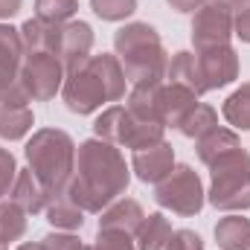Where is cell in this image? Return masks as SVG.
<instances>
[{
    "label": "cell",
    "instance_id": "obj_1",
    "mask_svg": "<svg viewBox=\"0 0 250 250\" xmlns=\"http://www.w3.org/2000/svg\"><path fill=\"white\" fill-rule=\"evenodd\" d=\"M131 184V172L125 166L120 146L105 143L99 137L79 143L76 148V172L67 187V198L84 212H102L117 198H123Z\"/></svg>",
    "mask_w": 250,
    "mask_h": 250
},
{
    "label": "cell",
    "instance_id": "obj_2",
    "mask_svg": "<svg viewBox=\"0 0 250 250\" xmlns=\"http://www.w3.org/2000/svg\"><path fill=\"white\" fill-rule=\"evenodd\" d=\"M125 87H128V79H125V70L117 59V53L114 56L99 53L67 73L62 96L67 111L87 117V114H96L108 102L125 99Z\"/></svg>",
    "mask_w": 250,
    "mask_h": 250
},
{
    "label": "cell",
    "instance_id": "obj_3",
    "mask_svg": "<svg viewBox=\"0 0 250 250\" xmlns=\"http://www.w3.org/2000/svg\"><path fill=\"white\" fill-rule=\"evenodd\" d=\"M114 50L125 70L131 87H148L166 82L169 53L160 41V32L146 21H131L117 29Z\"/></svg>",
    "mask_w": 250,
    "mask_h": 250
},
{
    "label": "cell",
    "instance_id": "obj_4",
    "mask_svg": "<svg viewBox=\"0 0 250 250\" xmlns=\"http://www.w3.org/2000/svg\"><path fill=\"white\" fill-rule=\"evenodd\" d=\"M26 166L47 189L50 201L62 198L76 172V143L62 128H38L26 140Z\"/></svg>",
    "mask_w": 250,
    "mask_h": 250
},
{
    "label": "cell",
    "instance_id": "obj_5",
    "mask_svg": "<svg viewBox=\"0 0 250 250\" xmlns=\"http://www.w3.org/2000/svg\"><path fill=\"white\" fill-rule=\"evenodd\" d=\"M207 201L221 212L250 209V154L242 146L209 163Z\"/></svg>",
    "mask_w": 250,
    "mask_h": 250
},
{
    "label": "cell",
    "instance_id": "obj_6",
    "mask_svg": "<svg viewBox=\"0 0 250 250\" xmlns=\"http://www.w3.org/2000/svg\"><path fill=\"white\" fill-rule=\"evenodd\" d=\"M163 131H166V125L143 123V120L131 117V111L125 105H108L93 120V134L99 140L114 143V146H125L131 151H140V148L163 143Z\"/></svg>",
    "mask_w": 250,
    "mask_h": 250
},
{
    "label": "cell",
    "instance_id": "obj_7",
    "mask_svg": "<svg viewBox=\"0 0 250 250\" xmlns=\"http://www.w3.org/2000/svg\"><path fill=\"white\" fill-rule=\"evenodd\" d=\"M154 201L181 218H195L204 209L207 192H204L198 172L187 163H178L160 184H154Z\"/></svg>",
    "mask_w": 250,
    "mask_h": 250
},
{
    "label": "cell",
    "instance_id": "obj_8",
    "mask_svg": "<svg viewBox=\"0 0 250 250\" xmlns=\"http://www.w3.org/2000/svg\"><path fill=\"white\" fill-rule=\"evenodd\" d=\"M67 70L59 56L53 53H26V59L21 64V87L26 90V96L32 102H50L56 99V93L64 87Z\"/></svg>",
    "mask_w": 250,
    "mask_h": 250
},
{
    "label": "cell",
    "instance_id": "obj_9",
    "mask_svg": "<svg viewBox=\"0 0 250 250\" xmlns=\"http://www.w3.org/2000/svg\"><path fill=\"white\" fill-rule=\"evenodd\" d=\"M233 38V12L215 0H209L207 6H201L192 18V44L195 50H207V47H221L230 44Z\"/></svg>",
    "mask_w": 250,
    "mask_h": 250
},
{
    "label": "cell",
    "instance_id": "obj_10",
    "mask_svg": "<svg viewBox=\"0 0 250 250\" xmlns=\"http://www.w3.org/2000/svg\"><path fill=\"white\" fill-rule=\"evenodd\" d=\"M29 96L26 90L18 84L0 90V137L3 140H23L32 125H35V117H32V108H29Z\"/></svg>",
    "mask_w": 250,
    "mask_h": 250
},
{
    "label": "cell",
    "instance_id": "obj_11",
    "mask_svg": "<svg viewBox=\"0 0 250 250\" xmlns=\"http://www.w3.org/2000/svg\"><path fill=\"white\" fill-rule=\"evenodd\" d=\"M195 59H198V70H201V79H204L207 90L227 87L239 79V56L230 44L195 50Z\"/></svg>",
    "mask_w": 250,
    "mask_h": 250
},
{
    "label": "cell",
    "instance_id": "obj_12",
    "mask_svg": "<svg viewBox=\"0 0 250 250\" xmlns=\"http://www.w3.org/2000/svg\"><path fill=\"white\" fill-rule=\"evenodd\" d=\"M93 50V29L84 21H67L62 23V35H59V59H62L64 70H76L79 64H84L90 59Z\"/></svg>",
    "mask_w": 250,
    "mask_h": 250
},
{
    "label": "cell",
    "instance_id": "obj_13",
    "mask_svg": "<svg viewBox=\"0 0 250 250\" xmlns=\"http://www.w3.org/2000/svg\"><path fill=\"white\" fill-rule=\"evenodd\" d=\"M131 169L143 184H160L172 169H175V148L163 140L157 146L140 148L131 157Z\"/></svg>",
    "mask_w": 250,
    "mask_h": 250
},
{
    "label": "cell",
    "instance_id": "obj_14",
    "mask_svg": "<svg viewBox=\"0 0 250 250\" xmlns=\"http://www.w3.org/2000/svg\"><path fill=\"white\" fill-rule=\"evenodd\" d=\"M23 59H26V47H23L21 29L0 23V90L18 84Z\"/></svg>",
    "mask_w": 250,
    "mask_h": 250
},
{
    "label": "cell",
    "instance_id": "obj_15",
    "mask_svg": "<svg viewBox=\"0 0 250 250\" xmlns=\"http://www.w3.org/2000/svg\"><path fill=\"white\" fill-rule=\"evenodd\" d=\"M195 105H198V96L192 90L172 82L160 84V123L166 128H181V123L195 111Z\"/></svg>",
    "mask_w": 250,
    "mask_h": 250
},
{
    "label": "cell",
    "instance_id": "obj_16",
    "mask_svg": "<svg viewBox=\"0 0 250 250\" xmlns=\"http://www.w3.org/2000/svg\"><path fill=\"white\" fill-rule=\"evenodd\" d=\"M146 218V209L134 198H117L111 207L99 212V230H120L128 236H137L140 224Z\"/></svg>",
    "mask_w": 250,
    "mask_h": 250
},
{
    "label": "cell",
    "instance_id": "obj_17",
    "mask_svg": "<svg viewBox=\"0 0 250 250\" xmlns=\"http://www.w3.org/2000/svg\"><path fill=\"white\" fill-rule=\"evenodd\" d=\"M9 201H15L26 215H38V212L47 209L50 195L41 187V181L32 175V169L26 166V169H18V178H15V187L9 192Z\"/></svg>",
    "mask_w": 250,
    "mask_h": 250
},
{
    "label": "cell",
    "instance_id": "obj_18",
    "mask_svg": "<svg viewBox=\"0 0 250 250\" xmlns=\"http://www.w3.org/2000/svg\"><path fill=\"white\" fill-rule=\"evenodd\" d=\"M59 35H62V23H47L41 18H29L21 26V38L26 53H59Z\"/></svg>",
    "mask_w": 250,
    "mask_h": 250
},
{
    "label": "cell",
    "instance_id": "obj_19",
    "mask_svg": "<svg viewBox=\"0 0 250 250\" xmlns=\"http://www.w3.org/2000/svg\"><path fill=\"white\" fill-rule=\"evenodd\" d=\"M166 82L187 87L195 96H204V93H207L204 79H201V70H198V59H195V53H189V50H181V53H175V56L169 59Z\"/></svg>",
    "mask_w": 250,
    "mask_h": 250
},
{
    "label": "cell",
    "instance_id": "obj_20",
    "mask_svg": "<svg viewBox=\"0 0 250 250\" xmlns=\"http://www.w3.org/2000/svg\"><path fill=\"white\" fill-rule=\"evenodd\" d=\"M239 146H242V143H239V134L230 131V128H221V125H215V128L207 131L201 140H195L198 160H201L204 166H209L212 160H218L221 154H227V151H233V148H239Z\"/></svg>",
    "mask_w": 250,
    "mask_h": 250
},
{
    "label": "cell",
    "instance_id": "obj_21",
    "mask_svg": "<svg viewBox=\"0 0 250 250\" xmlns=\"http://www.w3.org/2000/svg\"><path fill=\"white\" fill-rule=\"evenodd\" d=\"M215 245L221 250H250V218L245 215H224L215 224Z\"/></svg>",
    "mask_w": 250,
    "mask_h": 250
},
{
    "label": "cell",
    "instance_id": "obj_22",
    "mask_svg": "<svg viewBox=\"0 0 250 250\" xmlns=\"http://www.w3.org/2000/svg\"><path fill=\"white\" fill-rule=\"evenodd\" d=\"M172 221L163 212H151L143 218L137 230V250H166V242L172 239Z\"/></svg>",
    "mask_w": 250,
    "mask_h": 250
},
{
    "label": "cell",
    "instance_id": "obj_23",
    "mask_svg": "<svg viewBox=\"0 0 250 250\" xmlns=\"http://www.w3.org/2000/svg\"><path fill=\"white\" fill-rule=\"evenodd\" d=\"M47 221L56 227V230H82V224H84V209H79L67 195L62 198H53L50 204H47Z\"/></svg>",
    "mask_w": 250,
    "mask_h": 250
},
{
    "label": "cell",
    "instance_id": "obj_24",
    "mask_svg": "<svg viewBox=\"0 0 250 250\" xmlns=\"http://www.w3.org/2000/svg\"><path fill=\"white\" fill-rule=\"evenodd\" d=\"M224 120L233 125L236 131H250V82H245L242 87H236L221 108Z\"/></svg>",
    "mask_w": 250,
    "mask_h": 250
},
{
    "label": "cell",
    "instance_id": "obj_25",
    "mask_svg": "<svg viewBox=\"0 0 250 250\" xmlns=\"http://www.w3.org/2000/svg\"><path fill=\"white\" fill-rule=\"evenodd\" d=\"M29 221H26V212L15 204V201H3L0 204V242L3 245H12L18 239H23Z\"/></svg>",
    "mask_w": 250,
    "mask_h": 250
},
{
    "label": "cell",
    "instance_id": "obj_26",
    "mask_svg": "<svg viewBox=\"0 0 250 250\" xmlns=\"http://www.w3.org/2000/svg\"><path fill=\"white\" fill-rule=\"evenodd\" d=\"M218 125V114H215V108H209V105H204V102H198L195 105V111L189 114L187 120L181 123V134L189 137V140H201L207 131H212Z\"/></svg>",
    "mask_w": 250,
    "mask_h": 250
},
{
    "label": "cell",
    "instance_id": "obj_27",
    "mask_svg": "<svg viewBox=\"0 0 250 250\" xmlns=\"http://www.w3.org/2000/svg\"><path fill=\"white\" fill-rule=\"evenodd\" d=\"M79 0H35V18L47 23H67L73 21Z\"/></svg>",
    "mask_w": 250,
    "mask_h": 250
},
{
    "label": "cell",
    "instance_id": "obj_28",
    "mask_svg": "<svg viewBox=\"0 0 250 250\" xmlns=\"http://www.w3.org/2000/svg\"><path fill=\"white\" fill-rule=\"evenodd\" d=\"M90 9L96 18L117 23V21H125L137 12V0H90Z\"/></svg>",
    "mask_w": 250,
    "mask_h": 250
},
{
    "label": "cell",
    "instance_id": "obj_29",
    "mask_svg": "<svg viewBox=\"0 0 250 250\" xmlns=\"http://www.w3.org/2000/svg\"><path fill=\"white\" fill-rule=\"evenodd\" d=\"M93 250H137V245L131 242L128 233H120V230H99Z\"/></svg>",
    "mask_w": 250,
    "mask_h": 250
},
{
    "label": "cell",
    "instance_id": "obj_30",
    "mask_svg": "<svg viewBox=\"0 0 250 250\" xmlns=\"http://www.w3.org/2000/svg\"><path fill=\"white\" fill-rule=\"evenodd\" d=\"M15 178H18V163H15V154L9 148H0V201L12 192L15 187Z\"/></svg>",
    "mask_w": 250,
    "mask_h": 250
},
{
    "label": "cell",
    "instance_id": "obj_31",
    "mask_svg": "<svg viewBox=\"0 0 250 250\" xmlns=\"http://www.w3.org/2000/svg\"><path fill=\"white\" fill-rule=\"evenodd\" d=\"M82 239L79 236H73V233H50V236H44L41 239V250H82Z\"/></svg>",
    "mask_w": 250,
    "mask_h": 250
},
{
    "label": "cell",
    "instance_id": "obj_32",
    "mask_svg": "<svg viewBox=\"0 0 250 250\" xmlns=\"http://www.w3.org/2000/svg\"><path fill=\"white\" fill-rule=\"evenodd\" d=\"M166 250H204V239L195 230H175L166 242Z\"/></svg>",
    "mask_w": 250,
    "mask_h": 250
},
{
    "label": "cell",
    "instance_id": "obj_33",
    "mask_svg": "<svg viewBox=\"0 0 250 250\" xmlns=\"http://www.w3.org/2000/svg\"><path fill=\"white\" fill-rule=\"evenodd\" d=\"M233 35L242 38L245 44H250V6L236 12V18H233Z\"/></svg>",
    "mask_w": 250,
    "mask_h": 250
},
{
    "label": "cell",
    "instance_id": "obj_34",
    "mask_svg": "<svg viewBox=\"0 0 250 250\" xmlns=\"http://www.w3.org/2000/svg\"><path fill=\"white\" fill-rule=\"evenodd\" d=\"M175 12H184V15H195L201 6H207L209 0H166Z\"/></svg>",
    "mask_w": 250,
    "mask_h": 250
},
{
    "label": "cell",
    "instance_id": "obj_35",
    "mask_svg": "<svg viewBox=\"0 0 250 250\" xmlns=\"http://www.w3.org/2000/svg\"><path fill=\"white\" fill-rule=\"evenodd\" d=\"M21 3H23V0H0V21L18 15V12H21Z\"/></svg>",
    "mask_w": 250,
    "mask_h": 250
},
{
    "label": "cell",
    "instance_id": "obj_36",
    "mask_svg": "<svg viewBox=\"0 0 250 250\" xmlns=\"http://www.w3.org/2000/svg\"><path fill=\"white\" fill-rule=\"evenodd\" d=\"M215 3L227 6L230 12H233V9H248V6H250V0H215Z\"/></svg>",
    "mask_w": 250,
    "mask_h": 250
},
{
    "label": "cell",
    "instance_id": "obj_37",
    "mask_svg": "<svg viewBox=\"0 0 250 250\" xmlns=\"http://www.w3.org/2000/svg\"><path fill=\"white\" fill-rule=\"evenodd\" d=\"M18 250H41V242H38V245H32V242H26V245H21Z\"/></svg>",
    "mask_w": 250,
    "mask_h": 250
},
{
    "label": "cell",
    "instance_id": "obj_38",
    "mask_svg": "<svg viewBox=\"0 0 250 250\" xmlns=\"http://www.w3.org/2000/svg\"><path fill=\"white\" fill-rule=\"evenodd\" d=\"M82 250H93V245H84V248H82Z\"/></svg>",
    "mask_w": 250,
    "mask_h": 250
},
{
    "label": "cell",
    "instance_id": "obj_39",
    "mask_svg": "<svg viewBox=\"0 0 250 250\" xmlns=\"http://www.w3.org/2000/svg\"><path fill=\"white\" fill-rule=\"evenodd\" d=\"M0 250H6V245H3V242H0Z\"/></svg>",
    "mask_w": 250,
    "mask_h": 250
}]
</instances>
